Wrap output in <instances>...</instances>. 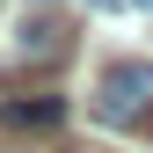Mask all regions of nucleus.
<instances>
[{"label": "nucleus", "mask_w": 153, "mask_h": 153, "mask_svg": "<svg viewBox=\"0 0 153 153\" xmlns=\"http://www.w3.org/2000/svg\"><path fill=\"white\" fill-rule=\"evenodd\" d=\"M95 117L109 131H153V66L146 59H117L95 80Z\"/></svg>", "instance_id": "f257e3e1"}, {"label": "nucleus", "mask_w": 153, "mask_h": 153, "mask_svg": "<svg viewBox=\"0 0 153 153\" xmlns=\"http://www.w3.org/2000/svg\"><path fill=\"white\" fill-rule=\"evenodd\" d=\"M0 124H7V131H59V124H66V102H59V95H29V102H0Z\"/></svg>", "instance_id": "f03ea898"}, {"label": "nucleus", "mask_w": 153, "mask_h": 153, "mask_svg": "<svg viewBox=\"0 0 153 153\" xmlns=\"http://www.w3.org/2000/svg\"><path fill=\"white\" fill-rule=\"evenodd\" d=\"M22 59H66V22H59V15L22 22Z\"/></svg>", "instance_id": "7ed1b4c3"}, {"label": "nucleus", "mask_w": 153, "mask_h": 153, "mask_svg": "<svg viewBox=\"0 0 153 153\" xmlns=\"http://www.w3.org/2000/svg\"><path fill=\"white\" fill-rule=\"evenodd\" d=\"M88 7H124V0H88Z\"/></svg>", "instance_id": "20e7f679"}, {"label": "nucleus", "mask_w": 153, "mask_h": 153, "mask_svg": "<svg viewBox=\"0 0 153 153\" xmlns=\"http://www.w3.org/2000/svg\"><path fill=\"white\" fill-rule=\"evenodd\" d=\"M131 7H146V15H153V0H131Z\"/></svg>", "instance_id": "39448f33"}]
</instances>
